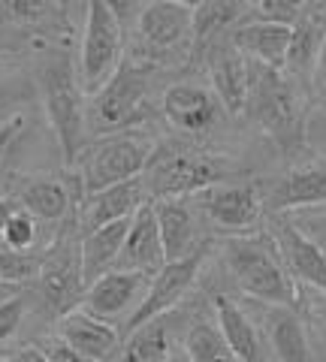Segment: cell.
<instances>
[{
	"mask_svg": "<svg viewBox=\"0 0 326 362\" xmlns=\"http://www.w3.org/2000/svg\"><path fill=\"white\" fill-rule=\"evenodd\" d=\"M37 85L42 97V112L58 139L61 160L73 169L88 145V94L78 85V73L64 49L46 52L37 66Z\"/></svg>",
	"mask_w": 326,
	"mask_h": 362,
	"instance_id": "cell-1",
	"label": "cell"
},
{
	"mask_svg": "<svg viewBox=\"0 0 326 362\" xmlns=\"http://www.w3.org/2000/svg\"><path fill=\"white\" fill-rule=\"evenodd\" d=\"M221 257L233 284L248 299H257L263 305L299 308L302 290L293 281V275L287 272L278 245L269 233L230 235L227 242H221Z\"/></svg>",
	"mask_w": 326,
	"mask_h": 362,
	"instance_id": "cell-2",
	"label": "cell"
},
{
	"mask_svg": "<svg viewBox=\"0 0 326 362\" xmlns=\"http://www.w3.org/2000/svg\"><path fill=\"white\" fill-rule=\"evenodd\" d=\"M248 115L284 154L305 148V103L302 85L293 82L284 70L251 61V88H248Z\"/></svg>",
	"mask_w": 326,
	"mask_h": 362,
	"instance_id": "cell-3",
	"label": "cell"
},
{
	"mask_svg": "<svg viewBox=\"0 0 326 362\" xmlns=\"http://www.w3.org/2000/svg\"><path fill=\"white\" fill-rule=\"evenodd\" d=\"M154 154H157L154 142L136 130L97 136L94 142L85 145L82 157H78L73 166L78 185H82V197L145 175V169H149Z\"/></svg>",
	"mask_w": 326,
	"mask_h": 362,
	"instance_id": "cell-4",
	"label": "cell"
},
{
	"mask_svg": "<svg viewBox=\"0 0 326 362\" xmlns=\"http://www.w3.org/2000/svg\"><path fill=\"white\" fill-rule=\"evenodd\" d=\"M151 94V66L136 58H124L118 73L88 97V133L112 136L121 130H133L149 112Z\"/></svg>",
	"mask_w": 326,
	"mask_h": 362,
	"instance_id": "cell-5",
	"label": "cell"
},
{
	"mask_svg": "<svg viewBox=\"0 0 326 362\" xmlns=\"http://www.w3.org/2000/svg\"><path fill=\"white\" fill-rule=\"evenodd\" d=\"M37 299L58 320L66 311L82 305L85 278H82V226H78V209L61 223V233L42 251L40 275H37Z\"/></svg>",
	"mask_w": 326,
	"mask_h": 362,
	"instance_id": "cell-6",
	"label": "cell"
},
{
	"mask_svg": "<svg viewBox=\"0 0 326 362\" xmlns=\"http://www.w3.org/2000/svg\"><path fill=\"white\" fill-rule=\"evenodd\" d=\"M230 160L218 154H199V151H166L151 157L149 169H145V187H149V199H185L197 197L202 190L223 185L230 175Z\"/></svg>",
	"mask_w": 326,
	"mask_h": 362,
	"instance_id": "cell-7",
	"label": "cell"
},
{
	"mask_svg": "<svg viewBox=\"0 0 326 362\" xmlns=\"http://www.w3.org/2000/svg\"><path fill=\"white\" fill-rule=\"evenodd\" d=\"M121 64H124V25L103 0H88L85 30L82 42H78L76 64L78 85L91 97L118 73Z\"/></svg>",
	"mask_w": 326,
	"mask_h": 362,
	"instance_id": "cell-8",
	"label": "cell"
},
{
	"mask_svg": "<svg viewBox=\"0 0 326 362\" xmlns=\"http://www.w3.org/2000/svg\"><path fill=\"white\" fill-rule=\"evenodd\" d=\"M136 52L133 58L161 66L190 54V33H194V9L173 4V0H145L136 21Z\"/></svg>",
	"mask_w": 326,
	"mask_h": 362,
	"instance_id": "cell-9",
	"label": "cell"
},
{
	"mask_svg": "<svg viewBox=\"0 0 326 362\" xmlns=\"http://www.w3.org/2000/svg\"><path fill=\"white\" fill-rule=\"evenodd\" d=\"M209 254H211V242L202 239L187 257L170 259V263H166L151 278L149 293H145V299L136 305V311H133L124 320V329H121V335H127L130 329H136V326L149 323V320H154V317H161V314L175 311L178 302H182L187 293L194 290V284H197L202 266H206Z\"/></svg>",
	"mask_w": 326,
	"mask_h": 362,
	"instance_id": "cell-10",
	"label": "cell"
},
{
	"mask_svg": "<svg viewBox=\"0 0 326 362\" xmlns=\"http://www.w3.org/2000/svg\"><path fill=\"white\" fill-rule=\"evenodd\" d=\"M197 206L218 230L242 233V235L257 230L266 214V199L257 194V187L227 185V181L197 194Z\"/></svg>",
	"mask_w": 326,
	"mask_h": 362,
	"instance_id": "cell-11",
	"label": "cell"
},
{
	"mask_svg": "<svg viewBox=\"0 0 326 362\" xmlns=\"http://www.w3.org/2000/svg\"><path fill=\"white\" fill-rule=\"evenodd\" d=\"M149 284H151V275H145V272L112 269L106 275H100L94 284L85 287L82 308L100 317V320H109L118 326L121 317H130L136 311V305L149 293Z\"/></svg>",
	"mask_w": 326,
	"mask_h": 362,
	"instance_id": "cell-12",
	"label": "cell"
},
{
	"mask_svg": "<svg viewBox=\"0 0 326 362\" xmlns=\"http://www.w3.org/2000/svg\"><path fill=\"white\" fill-rule=\"evenodd\" d=\"M13 199L42 223H64L82 202V185H78L73 169L70 178H54V175L21 178Z\"/></svg>",
	"mask_w": 326,
	"mask_h": 362,
	"instance_id": "cell-13",
	"label": "cell"
},
{
	"mask_svg": "<svg viewBox=\"0 0 326 362\" xmlns=\"http://www.w3.org/2000/svg\"><path fill=\"white\" fill-rule=\"evenodd\" d=\"M269 235L275 239L281 259H284V266L290 275H293L296 284L326 293V251L323 247L314 245L296 226L293 218H281V214L272 221Z\"/></svg>",
	"mask_w": 326,
	"mask_h": 362,
	"instance_id": "cell-14",
	"label": "cell"
},
{
	"mask_svg": "<svg viewBox=\"0 0 326 362\" xmlns=\"http://www.w3.org/2000/svg\"><path fill=\"white\" fill-rule=\"evenodd\" d=\"M161 112L170 127L187 136L209 133L221 118V103L209 88L197 82H173L161 97Z\"/></svg>",
	"mask_w": 326,
	"mask_h": 362,
	"instance_id": "cell-15",
	"label": "cell"
},
{
	"mask_svg": "<svg viewBox=\"0 0 326 362\" xmlns=\"http://www.w3.org/2000/svg\"><path fill=\"white\" fill-rule=\"evenodd\" d=\"M54 335L91 362H112L118 356L121 341H124V335L115 323L100 320L91 311H85L82 305L54 320Z\"/></svg>",
	"mask_w": 326,
	"mask_h": 362,
	"instance_id": "cell-16",
	"label": "cell"
},
{
	"mask_svg": "<svg viewBox=\"0 0 326 362\" xmlns=\"http://www.w3.org/2000/svg\"><path fill=\"white\" fill-rule=\"evenodd\" d=\"M209 78H211V94L230 115H245L248 106V88H251V61L242 52H235L230 40L218 42L209 49Z\"/></svg>",
	"mask_w": 326,
	"mask_h": 362,
	"instance_id": "cell-17",
	"label": "cell"
},
{
	"mask_svg": "<svg viewBox=\"0 0 326 362\" xmlns=\"http://www.w3.org/2000/svg\"><path fill=\"white\" fill-rule=\"evenodd\" d=\"M145 202H151V199H149V187H145L142 175L103 187L97 194L82 197V202H78V226H82V233H91L103 223L133 218Z\"/></svg>",
	"mask_w": 326,
	"mask_h": 362,
	"instance_id": "cell-18",
	"label": "cell"
},
{
	"mask_svg": "<svg viewBox=\"0 0 326 362\" xmlns=\"http://www.w3.org/2000/svg\"><path fill=\"white\" fill-rule=\"evenodd\" d=\"M263 338L275 362H314L311 341L299 308L287 305H263Z\"/></svg>",
	"mask_w": 326,
	"mask_h": 362,
	"instance_id": "cell-19",
	"label": "cell"
},
{
	"mask_svg": "<svg viewBox=\"0 0 326 362\" xmlns=\"http://www.w3.org/2000/svg\"><path fill=\"white\" fill-rule=\"evenodd\" d=\"M166 266V254H163V239H161V226H157V214L154 206H145L130 218V230L124 247H121L118 266L115 269H133V272H145V275H157Z\"/></svg>",
	"mask_w": 326,
	"mask_h": 362,
	"instance_id": "cell-20",
	"label": "cell"
},
{
	"mask_svg": "<svg viewBox=\"0 0 326 362\" xmlns=\"http://www.w3.org/2000/svg\"><path fill=\"white\" fill-rule=\"evenodd\" d=\"M290 37H293V28L290 25H278V21H242L239 28L230 33V45L235 52H242L248 61L275 66V70H284V58L290 49Z\"/></svg>",
	"mask_w": 326,
	"mask_h": 362,
	"instance_id": "cell-21",
	"label": "cell"
},
{
	"mask_svg": "<svg viewBox=\"0 0 326 362\" xmlns=\"http://www.w3.org/2000/svg\"><path fill=\"white\" fill-rule=\"evenodd\" d=\"M323 202H326V160H311L290 169L269 194L266 206L275 214H284V211L323 206Z\"/></svg>",
	"mask_w": 326,
	"mask_h": 362,
	"instance_id": "cell-22",
	"label": "cell"
},
{
	"mask_svg": "<svg viewBox=\"0 0 326 362\" xmlns=\"http://www.w3.org/2000/svg\"><path fill=\"white\" fill-rule=\"evenodd\" d=\"M215 323L221 335L227 338V344L233 347V354L239 356V362H266L269 347H266L263 329H257L251 314L235 299L223 296V293L215 296Z\"/></svg>",
	"mask_w": 326,
	"mask_h": 362,
	"instance_id": "cell-23",
	"label": "cell"
},
{
	"mask_svg": "<svg viewBox=\"0 0 326 362\" xmlns=\"http://www.w3.org/2000/svg\"><path fill=\"white\" fill-rule=\"evenodd\" d=\"M248 13V0H206L194 9V33H190V54H206L223 42L242 25Z\"/></svg>",
	"mask_w": 326,
	"mask_h": 362,
	"instance_id": "cell-24",
	"label": "cell"
},
{
	"mask_svg": "<svg viewBox=\"0 0 326 362\" xmlns=\"http://www.w3.org/2000/svg\"><path fill=\"white\" fill-rule=\"evenodd\" d=\"M175 311L136 326L124 335L115 362H170L175 354Z\"/></svg>",
	"mask_w": 326,
	"mask_h": 362,
	"instance_id": "cell-25",
	"label": "cell"
},
{
	"mask_svg": "<svg viewBox=\"0 0 326 362\" xmlns=\"http://www.w3.org/2000/svg\"><path fill=\"white\" fill-rule=\"evenodd\" d=\"M127 230H130V218L112 221V223L97 226V230H91V233H82V278H85V287L94 284L100 275H106V272H112L118 266Z\"/></svg>",
	"mask_w": 326,
	"mask_h": 362,
	"instance_id": "cell-26",
	"label": "cell"
},
{
	"mask_svg": "<svg viewBox=\"0 0 326 362\" xmlns=\"http://www.w3.org/2000/svg\"><path fill=\"white\" fill-rule=\"evenodd\" d=\"M151 206H154V214H157V226H161L166 263H170V259L187 257L199 245L197 221H194L190 206L185 199H157V202H151Z\"/></svg>",
	"mask_w": 326,
	"mask_h": 362,
	"instance_id": "cell-27",
	"label": "cell"
},
{
	"mask_svg": "<svg viewBox=\"0 0 326 362\" xmlns=\"http://www.w3.org/2000/svg\"><path fill=\"white\" fill-rule=\"evenodd\" d=\"M326 42V21L314 9L311 16L293 25V37H290V49L284 58V73L299 85H308L318 66V54Z\"/></svg>",
	"mask_w": 326,
	"mask_h": 362,
	"instance_id": "cell-28",
	"label": "cell"
},
{
	"mask_svg": "<svg viewBox=\"0 0 326 362\" xmlns=\"http://www.w3.org/2000/svg\"><path fill=\"white\" fill-rule=\"evenodd\" d=\"M182 350L190 362H239V356L227 344V338L221 335L218 323L206 320V317L194 320L182 332Z\"/></svg>",
	"mask_w": 326,
	"mask_h": 362,
	"instance_id": "cell-29",
	"label": "cell"
},
{
	"mask_svg": "<svg viewBox=\"0 0 326 362\" xmlns=\"http://www.w3.org/2000/svg\"><path fill=\"white\" fill-rule=\"evenodd\" d=\"M40 263H42L40 251H13V247H0V281L25 287L30 281H37Z\"/></svg>",
	"mask_w": 326,
	"mask_h": 362,
	"instance_id": "cell-30",
	"label": "cell"
},
{
	"mask_svg": "<svg viewBox=\"0 0 326 362\" xmlns=\"http://www.w3.org/2000/svg\"><path fill=\"white\" fill-rule=\"evenodd\" d=\"M318 9V0H257V13L266 21H278V25H290L302 21Z\"/></svg>",
	"mask_w": 326,
	"mask_h": 362,
	"instance_id": "cell-31",
	"label": "cell"
},
{
	"mask_svg": "<svg viewBox=\"0 0 326 362\" xmlns=\"http://www.w3.org/2000/svg\"><path fill=\"white\" fill-rule=\"evenodd\" d=\"M37 235H40V221L33 214H28L25 209H18L13 214V221L6 223V230L0 233V239H4L6 247H13V251H33Z\"/></svg>",
	"mask_w": 326,
	"mask_h": 362,
	"instance_id": "cell-32",
	"label": "cell"
},
{
	"mask_svg": "<svg viewBox=\"0 0 326 362\" xmlns=\"http://www.w3.org/2000/svg\"><path fill=\"white\" fill-rule=\"evenodd\" d=\"M58 13V0H9L6 16L16 25H46V21Z\"/></svg>",
	"mask_w": 326,
	"mask_h": 362,
	"instance_id": "cell-33",
	"label": "cell"
},
{
	"mask_svg": "<svg viewBox=\"0 0 326 362\" xmlns=\"http://www.w3.org/2000/svg\"><path fill=\"white\" fill-rule=\"evenodd\" d=\"M28 308H30V299L25 293H18L16 299L0 305V347H6L18 335L21 323H25V317H28Z\"/></svg>",
	"mask_w": 326,
	"mask_h": 362,
	"instance_id": "cell-34",
	"label": "cell"
},
{
	"mask_svg": "<svg viewBox=\"0 0 326 362\" xmlns=\"http://www.w3.org/2000/svg\"><path fill=\"white\" fill-rule=\"evenodd\" d=\"M42 354H46L49 362H91L88 356H82L76 347H70L66 341H61L58 335L54 338H46V344H42Z\"/></svg>",
	"mask_w": 326,
	"mask_h": 362,
	"instance_id": "cell-35",
	"label": "cell"
},
{
	"mask_svg": "<svg viewBox=\"0 0 326 362\" xmlns=\"http://www.w3.org/2000/svg\"><path fill=\"white\" fill-rule=\"evenodd\" d=\"M25 130V115H9L6 121H0V163H4V157L9 154V148L16 145V139Z\"/></svg>",
	"mask_w": 326,
	"mask_h": 362,
	"instance_id": "cell-36",
	"label": "cell"
},
{
	"mask_svg": "<svg viewBox=\"0 0 326 362\" xmlns=\"http://www.w3.org/2000/svg\"><path fill=\"white\" fill-rule=\"evenodd\" d=\"M293 221L314 245H320L326 251V214H302V218H293Z\"/></svg>",
	"mask_w": 326,
	"mask_h": 362,
	"instance_id": "cell-37",
	"label": "cell"
},
{
	"mask_svg": "<svg viewBox=\"0 0 326 362\" xmlns=\"http://www.w3.org/2000/svg\"><path fill=\"white\" fill-rule=\"evenodd\" d=\"M103 4L118 16L121 25L127 28V25H133V21H136V16H139V9H142L145 0H103Z\"/></svg>",
	"mask_w": 326,
	"mask_h": 362,
	"instance_id": "cell-38",
	"label": "cell"
},
{
	"mask_svg": "<svg viewBox=\"0 0 326 362\" xmlns=\"http://www.w3.org/2000/svg\"><path fill=\"white\" fill-rule=\"evenodd\" d=\"M299 305H305L308 314H314V317H318V320L326 326V293H320V290L302 293V296H299Z\"/></svg>",
	"mask_w": 326,
	"mask_h": 362,
	"instance_id": "cell-39",
	"label": "cell"
},
{
	"mask_svg": "<svg viewBox=\"0 0 326 362\" xmlns=\"http://www.w3.org/2000/svg\"><path fill=\"white\" fill-rule=\"evenodd\" d=\"M6 362H49V359H46V354H42V347L28 344V347H21L13 359H6Z\"/></svg>",
	"mask_w": 326,
	"mask_h": 362,
	"instance_id": "cell-40",
	"label": "cell"
},
{
	"mask_svg": "<svg viewBox=\"0 0 326 362\" xmlns=\"http://www.w3.org/2000/svg\"><path fill=\"white\" fill-rule=\"evenodd\" d=\"M18 209H21V206H18L13 197H0V233L6 230V223L13 221V214H16Z\"/></svg>",
	"mask_w": 326,
	"mask_h": 362,
	"instance_id": "cell-41",
	"label": "cell"
},
{
	"mask_svg": "<svg viewBox=\"0 0 326 362\" xmlns=\"http://www.w3.org/2000/svg\"><path fill=\"white\" fill-rule=\"evenodd\" d=\"M311 82L318 85L320 90H326V42H323V49H320V54H318V66H314Z\"/></svg>",
	"mask_w": 326,
	"mask_h": 362,
	"instance_id": "cell-42",
	"label": "cell"
},
{
	"mask_svg": "<svg viewBox=\"0 0 326 362\" xmlns=\"http://www.w3.org/2000/svg\"><path fill=\"white\" fill-rule=\"evenodd\" d=\"M18 293H21V287H18V284H6V281H0V305L9 302V299H16Z\"/></svg>",
	"mask_w": 326,
	"mask_h": 362,
	"instance_id": "cell-43",
	"label": "cell"
},
{
	"mask_svg": "<svg viewBox=\"0 0 326 362\" xmlns=\"http://www.w3.org/2000/svg\"><path fill=\"white\" fill-rule=\"evenodd\" d=\"M173 4H182V6H190V9H197L199 4H206V0H173Z\"/></svg>",
	"mask_w": 326,
	"mask_h": 362,
	"instance_id": "cell-44",
	"label": "cell"
},
{
	"mask_svg": "<svg viewBox=\"0 0 326 362\" xmlns=\"http://www.w3.org/2000/svg\"><path fill=\"white\" fill-rule=\"evenodd\" d=\"M170 362H190V359H187V354H185V350H175V354L170 356Z\"/></svg>",
	"mask_w": 326,
	"mask_h": 362,
	"instance_id": "cell-45",
	"label": "cell"
},
{
	"mask_svg": "<svg viewBox=\"0 0 326 362\" xmlns=\"http://www.w3.org/2000/svg\"><path fill=\"white\" fill-rule=\"evenodd\" d=\"M0 37H4V21H0Z\"/></svg>",
	"mask_w": 326,
	"mask_h": 362,
	"instance_id": "cell-46",
	"label": "cell"
}]
</instances>
